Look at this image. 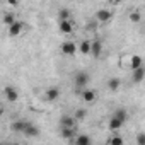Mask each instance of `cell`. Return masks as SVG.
Segmentation results:
<instances>
[{
    "instance_id": "obj_1",
    "label": "cell",
    "mask_w": 145,
    "mask_h": 145,
    "mask_svg": "<svg viewBox=\"0 0 145 145\" xmlns=\"http://www.w3.org/2000/svg\"><path fill=\"white\" fill-rule=\"evenodd\" d=\"M89 82H91V77H89L87 72H84V70H82V72H77L75 77H74V84H75V87H77L79 91H84Z\"/></svg>"
},
{
    "instance_id": "obj_2",
    "label": "cell",
    "mask_w": 145,
    "mask_h": 145,
    "mask_svg": "<svg viewBox=\"0 0 145 145\" xmlns=\"http://www.w3.org/2000/svg\"><path fill=\"white\" fill-rule=\"evenodd\" d=\"M77 44L74 43V41H65L63 44H61V53L63 55H67V56H75V53H77Z\"/></svg>"
},
{
    "instance_id": "obj_13",
    "label": "cell",
    "mask_w": 145,
    "mask_h": 145,
    "mask_svg": "<svg viewBox=\"0 0 145 145\" xmlns=\"http://www.w3.org/2000/svg\"><path fill=\"white\" fill-rule=\"evenodd\" d=\"M27 123H29V121H24V120H17V121H14V123L10 125V128H12L14 131H22V133H24V130H26Z\"/></svg>"
},
{
    "instance_id": "obj_18",
    "label": "cell",
    "mask_w": 145,
    "mask_h": 145,
    "mask_svg": "<svg viewBox=\"0 0 145 145\" xmlns=\"http://www.w3.org/2000/svg\"><path fill=\"white\" fill-rule=\"evenodd\" d=\"M120 86H121V80H120V79H116V77H113V79H109V80H108V89H109V91H113V92H114V91H118V89H120Z\"/></svg>"
},
{
    "instance_id": "obj_26",
    "label": "cell",
    "mask_w": 145,
    "mask_h": 145,
    "mask_svg": "<svg viewBox=\"0 0 145 145\" xmlns=\"http://www.w3.org/2000/svg\"><path fill=\"white\" fill-rule=\"evenodd\" d=\"M137 145H145V133L143 131L137 133Z\"/></svg>"
},
{
    "instance_id": "obj_12",
    "label": "cell",
    "mask_w": 145,
    "mask_h": 145,
    "mask_svg": "<svg viewBox=\"0 0 145 145\" xmlns=\"http://www.w3.org/2000/svg\"><path fill=\"white\" fill-rule=\"evenodd\" d=\"M101 53H103V43L99 41V39H96V41H92V48H91V55L92 56H101Z\"/></svg>"
},
{
    "instance_id": "obj_16",
    "label": "cell",
    "mask_w": 145,
    "mask_h": 145,
    "mask_svg": "<svg viewBox=\"0 0 145 145\" xmlns=\"http://www.w3.org/2000/svg\"><path fill=\"white\" fill-rule=\"evenodd\" d=\"M91 48H92V43L91 41H82L80 46H79V51L82 55H91Z\"/></svg>"
},
{
    "instance_id": "obj_5",
    "label": "cell",
    "mask_w": 145,
    "mask_h": 145,
    "mask_svg": "<svg viewBox=\"0 0 145 145\" xmlns=\"http://www.w3.org/2000/svg\"><path fill=\"white\" fill-rule=\"evenodd\" d=\"M58 97H60V89H58V87H50V89H46V92H44V99H46V101L53 103V101H56Z\"/></svg>"
},
{
    "instance_id": "obj_17",
    "label": "cell",
    "mask_w": 145,
    "mask_h": 145,
    "mask_svg": "<svg viewBox=\"0 0 145 145\" xmlns=\"http://www.w3.org/2000/svg\"><path fill=\"white\" fill-rule=\"evenodd\" d=\"M130 67L133 68V70H137V68H142L143 65H142V56H138V55H133L131 56V60H130Z\"/></svg>"
},
{
    "instance_id": "obj_8",
    "label": "cell",
    "mask_w": 145,
    "mask_h": 145,
    "mask_svg": "<svg viewBox=\"0 0 145 145\" xmlns=\"http://www.w3.org/2000/svg\"><path fill=\"white\" fill-rule=\"evenodd\" d=\"M24 133L27 135V137H31V138H36L38 135H39V128L34 125V123H27V126H26V130H24Z\"/></svg>"
},
{
    "instance_id": "obj_22",
    "label": "cell",
    "mask_w": 145,
    "mask_h": 145,
    "mask_svg": "<svg viewBox=\"0 0 145 145\" xmlns=\"http://www.w3.org/2000/svg\"><path fill=\"white\" fill-rule=\"evenodd\" d=\"M109 145H125V140L121 135H113L109 138Z\"/></svg>"
},
{
    "instance_id": "obj_6",
    "label": "cell",
    "mask_w": 145,
    "mask_h": 145,
    "mask_svg": "<svg viewBox=\"0 0 145 145\" xmlns=\"http://www.w3.org/2000/svg\"><path fill=\"white\" fill-rule=\"evenodd\" d=\"M96 17H97L99 22H109L111 17H113V14H111L108 9H99V10L96 12Z\"/></svg>"
},
{
    "instance_id": "obj_24",
    "label": "cell",
    "mask_w": 145,
    "mask_h": 145,
    "mask_svg": "<svg viewBox=\"0 0 145 145\" xmlns=\"http://www.w3.org/2000/svg\"><path fill=\"white\" fill-rule=\"evenodd\" d=\"M140 19H142V16H140V12H138V10L130 12V21H131V22H140Z\"/></svg>"
},
{
    "instance_id": "obj_27",
    "label": "cell",
    "mask_w": 145,
    "mask_h": 145,
    "mask_svg": "<svg viewBox=\"0 0 145 145\" xmlns=\"http://www.w3.org/2000/svg\"><path fill=\"white\" fill-rule=\"evenodd\" d=\"M14 145H19V143H14Z\"/></svg>"
},
{
    "instance_id": "obj_15",
    "label": "cell",
    "mask_w": 145,
    "mask_h": 145,
    "mask_svg": "<svg viewBox=\"0 0 145 145\" xmlns=\"http://www.w3.org/2000/svg\"><path fill=\"white\" fill-rule=\"evenodd\" d=\"M114 118H118L120 121H123V123H126V120H128V113H126V109H123V108H118L116 111H114V114H113Z\"/></svg>"
},
{
    "instance_id": "obj_20",
    "label": "cell",
    "mask_w": 145,
    "mask_h": 145,
    "mask_svg": "<svg viewBox=\"0 0 145 145\" xmlns=\"http://www.w3.org/2000/svg\"><path fill=\"white\" fill-rule=\"evenodd\" d=\"M14 22H16V17H14V14H12V12H5V14H4V24H5L7 27H10Z\"/></svg>"
},
{
    "instance_id": "obj_14",
    "label": "cell",
    "mask_w": 145,
    "mask_h": 145,
    "mask_svg": "<svg viewBox=\"0 0 145 145\" xmlns=\"http://www.w3.org/2000/svg\"><path fill=\"white\" fill-rule=\"evenodd\" d=\"M123 125H125L123 121H120L118 118H114V116H113V118L109 120V125H108V126H109V130H111V131H118L120 128H123Z\"/></svg>"
},
{
    "instance_id": "obj_3",
    "label": "cell",
    "mask_w": 145,
    "mask_h": 145,
    "mask_svg": "<svg viewBox=\"0 0 145 145\" xmlns=\"http://www.w3.org/2000/svg\"><path fill=\"white\" fill-rule=\"evenodd\" d=\"M4 96H5V99L10 101V103H14V101L19 99V92H17V89H14L12 86H7V87L4 89Z\"/></svg>"
},
{
    "instance_id": "obj_19",
    "label": "cell",
    "mask_w": 145,
    "mask_h": 145,
    "mask_svg": "<svg viewBox=\"0 0 145 145\" xmlns=\"http://www.w3.org/2000/svg\"><path fill=\"white\" fill-rule=\"evenodd\" d=\"M75 145H92L91 137L89 135H79L77 140H75Z\"/></svg>"
},
{
    "instance_id": "obj_7",
    "label": "cell",
    "mask_w": 145,
    "mask_h": 145,
    "mask_svg": "<svg viewBox=\"0 0 145 145\" xmlns=\"http://www.w3.org/2000/svg\"><path fill=\"white\" fill-rule=\"evenodd\" d=\"M22 29H24V24L22 22H19V21H16L10 27H9V34L14 38V36H19L21 33H22Z\"/></svg>"
},
{
    "instance_id": "obj_10",
    "label": "cell",
    "mask_w": 145,
    "mask_h": 145,
    "mask_svg": "<svg viewBox=\"0 0 145 145\" xmlns=\"http://www.w3.org/2000/svg\"><path fill=\"white\" fill-rule=\"evenodd\" d=\"M143 79H145V68H143V67H142V68H137V70H133L131 80H133L135 84H140Z\"/></svg>"
},
{
    "instance_id": "obj_25",
    "label": "cell",
    "mask_w": 145,
    "mask_h": 145,
    "mask_svg": "<svg viewBox=\"0 0 145 145\" xmlns=\"http://www.w3.org/2000/svg\"><path fill=\"white\" fill-rule=\"evenodd\" d=\"M86 116H87V111H86V109H77V111H75V120H77V121L84 120Z\"/></svg>"
},
{
    "instance_id": "obj_23",
    "label": "cell",
    "mask_w": 145,
    "mask_h": 145,
    "mask_svg": "<svg viewBox=\"0 0 145 145\" xmlns=\"http://www.w3.org/2000/svg\"><path fill=\"white\" fill-rule=\"evenodd\" d=\"M58 16H60V21H70V10L68 9H61L58 12Z\"/></svg>"
},
{
    "instance_id": "obj_11",
    "label": "cell",
    "mask_w": 145,
    "mask_h": 145,
    "mask_svg": "<svg viewBox=\"0 0 145 145\" xmlns=\"http://www.w3.org/2000/svg\"><path fill=\"white\" fill-rule=\"evenodd\" d=\"M72 31H74V22L72 21H60V33L70 34Z\"/></svg>"
},
{
    "instance_id": "obj_21",
    "label": "cell",
    "mask_w": 145,
    "mask_h": 145,
    "mask_svg": "<svg viewBox=\"0 0 145 145\" xmlns=\"http://www.w3.org/2000/svg\"><path fill=\"white\" fill-rule=\"evenodd\" d=\"M61 137H63L65 140L74 138V137H75V131H74V128H61Z\"/></svg>"
},
{
    "instance_id": "obj_9",
    "label": "cell",
    "mask_w": 145,
    "mask_h": 145,
    "mask_svg": "<svg viewBox=\"0 0 145 145\" xmlns=\"http://www.w3.org/2000/svg\"><path fill=\"white\" fill-rule=\"evenodd\" d=\"M60 123H61V128H74L77 120H75V116H63L60 120Z\"/></svg>"
},
{
    "instance_id": "obj_4",
    "label": "cell",
    "mask_w": 145,
    "mask_h": 145,
    "mask_svg": "<svg viewBox=\"0 0 145 145\" xmlns=\"http://www.w3.org/2000/svg\"><path fill=\"white\" fill-rule=\"evenodd\" d=\"M80 97L84 103H94L97 99V94L92 89H84V91H80Z\"/></svg>"
}]
</instances>
